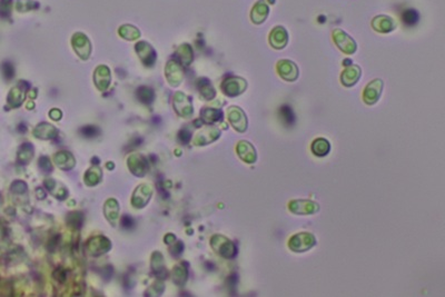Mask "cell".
Listing matches in <instances>:
<instances>
[{
    "label": "cell",
    "mask_w": 445,
    "mask_h": 297,
    "mask_svg": "<svg viewBox=\"0 0 445 297\" xmlns=\"http://www.w3.org/2000/svg\"><path fill=\"white\" fill-rule=\"evenodd\" d=\"M269 6H267L264 0L258 1L253 8L252 11V20L254 24H262L264 22L266 17L269 16Z\"/></svg>",
    "instance_id": "3"
},
{
    "label": "cell",
    "mask_w": 445,
    "mask_h": 297,
    "mask_svg": "<svg viewBox=\"0 0 445 297\" xmlns=\"http://www.w3.org/2000/svg\"><path fill=\"white\" fill-rule=\"evenodd\" d=\"M343 76H348L347 78H343L342 79L343 84L346 85V86H352L353 84H355L356 81H357V79H358V76H360V69H358L357 67L353 66V67L349 68V69L345 70Z\"/></svg>",
    "instance_id": "6"
},
{
    "label": "cell",
    "mask_w": 445,
    "mask_h": 297,
    "mask_svg": "<svg viewBox=\"0 0 445 297\" xmlns=\"http://www.w3.org/2000/svg\"><path fill=\"white\" fill-rule=\"evenodd\" d=\"M278 65V71L284 79L294 80L297 77V68L292 61L280 60Z\"/></svg>",
    "instance_id": "4"
},
{
    "label": "cell",
    "mask_w": 445,
    "mask_h": 297,
    "mask_svg": "<svg viewBox=\"0 0 445 297\" xmlns=\"http://www.w3.org/2000/svg\"><path fill=\"white\" fill-rule=\"evenodd\" d=\"M333 37L336 45L346 54H353L356 50V44L354 40L349 37L347 34H345L343 30L335 29L333 33Z\"/></svg>",
    "instance_id": "1"
},
{
    "label": "cell",
    "mask_w": 445,
    "mask_h": 297,
    "mask_svg": "<svg viewBox=\"0 0 445 297\" xmlns=\"http://www.w3.org/2000/svg\"><path fill=\"white\" fill-rule=\"evenodd\" d=\"M372 26L380 33H389L394 29V21L388 16H378L372 21Z\"/></svg>",
    "instance_id": "5"
},
{
    "label": "cell",
    "mask_w": 445,
    "mask_h": 297,
    "mask_svg": "<svg viewBox=\"0 0 445 297\" xmlns=\"http://www.w3.org/2000/svg\"><path fill=\"white\" fill-rule=\"evenodd\" d=\"M270 42L274 48H284L287 44V33L283 27H276L271 33Z\"/></svg>",
    "instance_id": "2"
},
{
    "label": "cell",
    "mask_w": 445,
    "mask_h": 297,
    "mask_svg": "<svg viewBox=\"0 0 445 297\" xmlns=\"http://www.w3.org/2000/svg\"><path fill=\"white\" fill-rule=\"evenodd\" d=\"M402 18H403L404 24L407 26H413V25H415L417 21H419L420 16H419V13L414 10V9H410V10H406L403 13Z\"/></svg>",
    "instance_id": "7"
}]
</instances>
